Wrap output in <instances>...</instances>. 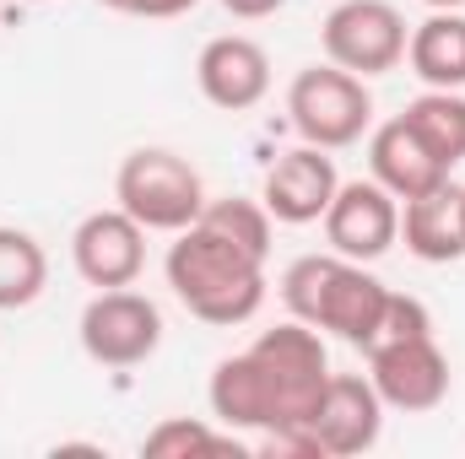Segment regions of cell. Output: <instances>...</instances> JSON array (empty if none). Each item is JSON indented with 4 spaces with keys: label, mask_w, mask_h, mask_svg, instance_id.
Listing matches in <instances>:
<instances>
[{
    "label": "cell",
    "mask_w": 465,
    "mask_h": 459,
    "mask_svg": "<svg viewBox=\"0 0 465 459\" xmlns=\"http://www.w3.org/2000/svg\"><path fill=\"white\" fill-rule=\"evenodd\" d=\"M401 238L422 265H455L465 259V217H460V184H433L417 200H401Z\"/></svg>",
    "instance_id": "cell-15"
},
{
    "label": "cell",
    "mask_w": 465,
    "mask_h": 459,
    "mask_svg": "<svg viewBox=\"0 0 465 459\" xmlns=\"http://www.w3.org/2000/svg\"><path fill=\"white\" fill-rule=\"evenodd\" d=\"M325 384H331L325 336L303 319H287L276 330H260L243 351L223 356L212 367L206 400L228 433H282V427H309Z\"/></svg>",
    "instance_id": "cell-1"
},
{
    "label": "cell",
    "mask_w": 465,
    "mask_h": 459,
    "mask_svg": "<svg viewBox=\"0 0 465 459\" xmlns=\"http://www.w3.org/2000/svg\"><path fill=\"white\" fill-rule=\"evenodd\" d=\"M27 5H44V0H27Z\"/></svg>",
    "instance_id": "cell-26"
},
{
    "label": "cell",
    "mask_w": 465,
    "mask_h": 459,
    "mask_svg": "<svg viewBox=\"0 0 465 459\" xmlns=\"http://www.w3.org/2000/svg\"><path fill=\"white\" fill-rule=\"evenodd\" d=\"M49 287V254L33 232L0 228V314L38 303Z\"/></svg>",
    "instance_id": "cell-18"
},
{
    "label": "cell",
    "mask_w": 465,
    "mask_h": 459,
    "mask_svg": "<svg viewBox=\"0 0 465 459\" xmlns=\"http://www.w3.org/2000/svg\"><path fill=\"white\" fill-rule=\"evenodd\" d=\"M406 60H411L422 87L460 93L465 87V11H433L428 22H417L411 38H406Z\"/></svg>",
    "instance_id": "cell-16"
},
{
    "label": "cell",
    "mask_w": 465,
    "mask_h": 459,
    "mask_svg": "<svg viewBox=\"0 0 465 459\" xmlns=\"http://www.w3.org/2000/svg\"><path fill=\"white\" fill-rule=\"evenodd\" d=\"M282 303L292 319L314 325L320 336H336V341L368 351L379 336L390 287L379 276H368L357 259L331 249V254H303L282 270Z\"/></svg>",
    "instance_id": "cell-3"
},
{
    "label": "cell",
    "mask_w": 465,
    "mask_h": 459,
    "mask_svg": "<svg viewBox=\"0 0 465 459\" xmlns=\"http://www.w3.org/2000/svg\"><path fill=\"white\" fill-rule=\"evenodd\" d=\"M368 356V378L384 400V411H406V416H422V411H439L450 400V356L439 351L433 336H406V341H379Z\"/></svg>",
    "instance_id": "cell-8"
},
{
    "label": "cell",
    "mask_w": 465,
    "mask_h": 459,
    "mask_svg": "<svg viewBox=\"0 0 465 459\" xmlns=\"http://www.w3.org/2000/svg\"><path fill=\"white\" fill-rule=\"evenodd\" d=\"M287 0H223V11L238 16V22H260V16H276Z\"/></svg>",
    "instance_id": "cell-23"
},
{
    "label": "cell",
    "mask_w": 465,
    "mask_h": 459,
    "mask_svg": "<svg viewBox=\"0 0 465 459\" xmlns=\"http://www.w3.org/2000/svg\"><path fill=\"white\" fill-rule=\"evenodd\" d=\"M336 190H341V179H336L331 151H320V146L303 141V146L282 151V157L265 168L260 206H265L282 228H309V222H320V217L331 211Z\"/></svg>",
    "instance_id": "cell-11"
},
{
    "label": "cell",
    "mask_w": 465,
    "mask_h": 459,
    "mask_svg": "<svg viewBox=\"0 0 465 459\" xmlns=\"http://www.w3.org/2000/svg\"><path fill=\"white\" fill-rule=\"evenodd\" d=\"M309 433L320 438L325 459H357L368 454L384 433V400L373 389V378L362 373H331L314 416H309Z\"/></svg>",
    "instance_id": "cell-12"
},
{
    "label": "cell",
    "mask_w": 465,
    "mask_h": 459,
    "mask_svg": "<svg viewBox=\"0 0 465 459\" xmlns=\"http://www.w3.org/2000/svg\"><path fill=\"white\" fill-rule=\"evenodd\" d=\"M287 114H292V130L320 146V151H341V146H357L373 124V93L362 76H351L341 65H309L292 76L287 87Z\"/></svg>",
    "instance_id": "cell-5"
},
{
    "label": "cell",
    "mask_w": 465,
    "mask_h": 459,
    "mask_svg": "<svg viewBox=\"0 0 465 459\" xmlns=\"http://www.w3.org/2000/svg\"><path fill=\"white\" fill-rule=\"evenodd\" d=\"M71 265L87 287L109 292V287H135V276L146 270V228L124 211V206H109V211H93L82 217L76 232H71Z\"/></svg>",
    "instance_id": "cell-10"
},
{
    "label": "cell",
    "mask_w": 465,
    "mask_h": 459,
    "mask_svg": "<svg viewBox=\"0 0 465 459\" xmlns=\"http://www.w3.org/2000/svg\"><path fill=\"white\" fill-rule=\"evenodd\" d=\"M76 336H82V351L98 367H141L163 346V308L146 292L109 287V292H93V303L82 308Z\"/></svg>",
    "instance_id": "cell-6"
},
{
    "label": "cell",
    "mask_w": 465,
    "mask_h": 459,
    "mask_svg": "<svg viewBox=\"0 0 465 459\" xmlns=\"http://www.w3.org/2000/svg\"><path fill=\"white\" fill-rule=\"evenodd\" d=\"M109 11H124V16H146V22H168V16H184L195 11L201 0H98Z\"/></svg>",
    "instance_id": "cell-22"
},
{
    "label": "cell",
    "mask_w": 465,
    "mask_h": 459,
    "mask_svg": "<svg viewBox=\"0 0 465 459\" xmlns=\"http://www.w3.org/2000/svg\"><path fill=\"white\" fill-rule=\"evenodd\" d=\"M422 5H428V11H460L465 0H422Z\"/></svg>",
    "instance_id": "cell-24"
},
{
    "label": "cell",
    "mask_w": 465,
    "mask_h": 459,
    "mask_svg": "<svg viewBox=\"0 0 465 459\" xmlns=\"http://www.w3.org/2000/svg\"><path fill=\"white\" fill-rule=\"evenodd\" d=\"M201 222H206V228H217L223 238H232L238 249H249V254L271 259V232H276V217H271V211H265L260 200H238V195L206 200Z\"/></svg>",
    "instance_id": "cell-20"
},
{
    "label": "cell",
    "mask_w": 465,
    "mask_h": 459,
    "mask_svg": "<svg viewBox=\"0 0 465 459\" xmlns=\"http://www.w3.org/2000/svg\"><path fill=\"white\" fill-rule=\"evenodd\" d=\"M460 217H465V190H460Z\"/></svg>",
    "instance_id": "cell-25"
},
{
    "label": "cell",
    "mask_w": 465,
    "mask_h": 459,
    "mask_svg": "<svg viewBox=\"0 0 465 459\" xmlns=\"http://www.w3.org/2000/svg\"><path fill=\"white\" fill-rule=\"evenodd\" d=\"M406 16L390 0H336V11L320 27L325 60L351 76H384L406 60Z\"/></svg>",
    "instance_id": "cell-7"
},
{
    "label": "cell",
    "mask_w": 465,
    "mask_h": 459,
    "mask_svg": "<svg viewBox=\"0 0 465 459\" xmlns=\"http://www.w3.org/2000/svg\"><path fill=\"white\" fill-rule=\"evenodd\" d=\"M320 222H325V243L336 254L368 265V259H384L401 243V200L379 179H351V184L336 190V200Z\"/></svg>",
    "instance_id": "cell-9"
},
{
    "label": "cell",
    "mask_w": 465,
    "mask_h": 459,
    "mask_svg": "<svg viewBox=\"0 0 465 459\" xmlns=\"http://www.w3.org/2000/svg\"><path fill=\"white\" fill-rule=\"evenodd\" d=\"M163 276L173 287V298L201 319V325H249L265 303V259L238 249L232 238H223L206 222H190L184 232H173Z\"/></svg>",
    "instance_id": "cell-2"
},
{
    "label": "cell",
    "mask_w": 465,
    "mask_h": 459,
    "mask_svg": "<svg viewBox=\"0 0 465 459\" xmlns=\"http://www.w3.org/2000/svg\"><path fill=\"white\" fill-rule=\"evenodd\" d=\"M114 200L146 232H184L206 211V184L179 151L135 146L114 173Z\"/></svg>",
    "instance_id": "cell-4"
},
{
    "label": "cell",
    "mask_w": 465,
    "mask_h": 459,
    "mask_svg": "<svg viewBox=\"0 0 465 459\" xmlns=\"http://www.w3.org/2000/svg\"><path fill=\"white\" fill-rule=\"evenodd\" d=\"M368 168H373V179H379L395 200H417V195H428L433 184L450 179V168L422 146V135H417L401 114L384 119V124L368 135Z\"/></svg>",
    "instance_id": "cell-14"
},
{
    "label": "cell",
    "mask_w": 465,
    "mask_h": 459,
    "mask_svg": "<svg viewBox=\"0 0 465 459\" xmlns=\"http://www.w3.org/2000/svg\"><path fill=\"white\" fill-rule=\"evenodd\" d=\"M195 82H201V98L212 109L243 114V109L265 103V93H271V54L243 33H223V38H212L201 49Z\"/></svg>",
    "instance_id": "cell-13"
},
{
    "label": "cell",
    "mask_w": 465,
    "mask_h": 459,
    "mask_svg": "<svg viewBox=\"0 0 465 459\" xmlns=\"http://www.w3.org/2000/svg\"><path fill=\"white\" fill-rule=\"evenodd\" d=\"M141 454L146 459H190V454H238V438L228 427H206V422H190V416H168L157 422L146 438H141Z\"/></svg>",
    "instance_id": "cell-19"
},
{
    "label": "cell",
    "mask_w": 465,
    "mask_h": 459,
    "mask_svg": "<svg viewBox=\"0 0 465 459\" xmlns=\"http://www.w3.org/2000/svg\"><path fill=\"white\" fill-rule=\"evenodd\" d=\"M406 124L422 135V146L455 173L465 162V98L460 93H444V87H428L422 98H411L406 103Z\"/></svg>",
    "instance_id": "cell-17"
},
{
    "label": "cell",
    "mask_w": 465,
    "mask_h": 459,
    "mask_svg": "<svg viewBox=\"0 0 465 459\" xmlns=\"http://www.w3.org/2000/svg\"><path fill=\"white\" fill-rule=\"evenodd\" d=\"M406 336H433V314H428V303H422V298H411V292H390L373 346H379V341H406ZM373 346H368V351H373Z\"/></svg>",
    "instance_id": "cell-21"
}]
</instances>
